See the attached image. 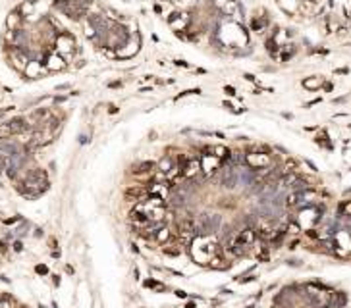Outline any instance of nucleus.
I'll return each instance as SVG.
<instances>
[{
	"mask_svg": "<svg viewBox=\"0 0 351 308\" xmlns=\"http://www.w3.org/2000/svg\"><path fill=\"white\" fill-rule=\"evenodd\" d=\"M220 227V216L218 214H199L195 222V233L205 237L208 233H214Z\"/></svg>",
	"mask_w": 351,
	"mask_h": 308,
	"instance_id": "nucleus-1",
	"label": "nucleus"
},
{
	"mask_svg": "<svg viewBox=\"0 0 351 308\" xmlns=\"http://www.w3.org/2000/svg\"><path fill=\"white\" fill-rule=\"evenodd\" d=\"M127 31H125V27H122V25H118V23H112V29L108 31V35H106V43H108V46H112V48H122L125 43H127Z\"/></svg>",
	"mask_w": 351,
	"mask_h": 308,
	"instance_id": "nucleus-2",
	"label": "nucleus"
},
{
	"mask_svg": "<svg viewBox=\"0 0 351 308\" xmlns=\"http://www.w3.org/2000/svg\"><path fill=\"white\" fill-rule=\"evenodd\" d=\"M152 168H154L152 162H143V164L139 166V170H135V171H137V173H145V171H151Z\"/></svg>",
	"mask_w": 351,
	"mask_h": 308,
	"instance_id": "nucleus-3",
	"label": "nucleus"
},
{
	"mask_svg": "<svg viewBox=\"0 0 351 308\" xmlns=\"http://www.w3.org/2000/svg\"><path fill=\"white\" fill-rule=\"evenodd\" d=\"M170 168H172V160H170V158H164V160L160 162V171H162V173H166Z\"/></svg>",
	"mask_w": 351,
	"mask_h": 308,
	"instance_id": "nucleus-4",
	"label": "nucleus"
},
{
	"mask_svg": "<svg viewBox=\"0 0 351 308\" xmlns=\"http://www.w3.org/2000/svg\"><path fill=\"white\" fill-rule=\"evenodd\" d=\"M303 85L307 87V89H316V87L320 85V81L318 79H305V81H303Z\"/></svg>",
	"mask_w": 351,
	"mask_h": 308,
	"instance_id": "nucleus-5",
	"label": "nucleus"
},
{
	"mask_svg": "<svg viewBox=\"0 0 351 308\" xmlns=\"http://www.w3.org/2000/svg\"><path fill=\"white\" fill-rule=\"evenodd\" d=\"M145 287H152V289H162V285L158 281H152V279H147L145 281Z\"/></svg>",
	"mask_w": 351,
	"mask_h": 308,
	"instance_id": "nucleus-6",
	"label": "nucleus"
},
{
	"mask_svg": "<svg viewBox=\"0 0 351 308\" xmlns=\"http://www.w3.org/2000/svg\"><path fill=\"white\" fill-rule=\"evenodd\" d=\"M226 93H228V95H232V96H233V95H235V89H233V87H226Z\"/></svg>",
	"mask_w": 351,
	"mask_h": 308,
	"instance_id": "nucleus-7",
	"label": "nucleus"
},
{
	"mask_svg": "<svg viewBox=\"0 0 351 308\" xmlns=\"http://www.w3.org/2000/svg\"><path fill=\"white\" fill-rule=\"evenodd\" d=\"M37 271H39V273H46V268H44V266H39Z\"/></svg>",
	"mask_w": 351,
	"mask_h": 308,
	"instance_id": "nucleus-8",
	"label": "nucleus"
},
{
	"mask_svg": "<svg viewBox=\"0 0 351 308\" xmlns=\"http://www.w3.org/2000/svg\"><path fill=\"white\" fill-rule=\"evenodd\" d=\"M245 79H249V81H255V77L251 73H245Z\"/></svg>",
	"mask_w": 351,
	"mask_h": 308,
	"instance_id": "nucleus-9",
	"label": "nucleus"
}]
</instances>
